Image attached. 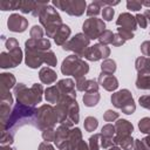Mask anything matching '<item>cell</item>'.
<instances>
[{"mask_svg":"<svg viewBox=\"0 0 150 150\" xmlns=\"http://www.w3.org/2000/svg\"><path fill=\"white\" fill-rule=\"evenodd\" d=\"M70 33H71V30H70L69 26H67V25L63 23L62 27L60 28V30L56 33V35H55V38H54L55 43H56L57 46H63V45L68 41V39H69V36H70Z\"/></svg>","mask_w":150,"mask_h":150,"instance_id":"cb8c5ba5","label":"cell"},{"mask_svg":"<svg viewBox=\"0 0 150 150\" xmlns=\"http://www.w3.org/2000/svg\"><path fill=\"white\" fill-rule=\"evenodd\" d=\"M111 103L115 108L120 109L123 114L131 115L136 110V103L132 98V95L130 90L128 89H121L118 91H115L111 95Z\"/></svg>","mask_w":150,"mask_h":150,"instance_id":"8992f818","label":"cell"},{"mask_svg":"<svg viewBox=\"0 0 150 150\" xmlns=\"http://www.w3.org/2000/svg\"><path fill=\"white\" fill-rule=\"evenodd\" d=\"M47 6H48V2H36L35 8H34V11L32 12V15H33L34 18H39Z\"/></svg>","mask_w":150,"mask_h":150,"instance_id":"7dc6e473","label":"cell"},{"mask_svg":"<svg viewBox=\"0 0 150 150\" xmlns=\"http://www.w3.org/2000/svg\"><path fill=\"white\" fill-rule=\"evenodd\" d=\"M135 19H136V22H137V26H139L141 28H146L148 27V20H146V18L144 16V14H141V13H138V14H136L135 15Z\"/></svg>","mask_w":150,"mask_h":150,"instance_id":"f907efd6","label":"cell"},{"mask_svg":"<svg viewBox=\"0 0 150 150\" xmlns=\"http://www.w3.org/2000/svg\"><path fill=\"white\" fill-rule=\"evenodd\" d=\"M16 86L15 76L12 73H1L0 74V94L6 95L12 88Z\"/></svg>","mask_w":150,"mask_h":150,"instance_id":"2e32d148","label":"cell"},{"mask_svg":"<svg viewBox=\"0 0 150 150\" xmlns=\"http://www.w3.org/2000/svg\"><path fill=\"white\" fill-rule=\"evenodd\" d=\"M45 53L39 49L25 47V63L32 69H36L45 63Z\"/></svg>","mask_w":150,"mask_h":150,"instance_id":"7c38bea8","label":"cell"},{"mask_svg":"<svg viewBox=\"0 0 150 150\" xmlns=\"http://www.w3.org/2000/svg\"><path fill=\"white\" fill-rule=\"evenodd\" d=\"M142 2V6H146V7H150V1H141Z\"/></svg>","mask_w":150,"mask_h":150,"instance_id":"03108f58","label":"cell"},{"mask_svg":"<svg viewBox=\"0 0 150 150\" xmlns=\"http://www.w3.org/2000/svg\"><path fill=\"white\" fill-rule=\"evenodd\" d=\"M137 74H150V57L139 56L135 61Z\"/></svg>","mask_w":150,"mask_h":150,"instance_id":"d4e9b609","label":"cell"},{"mask_svg":"<svg viewBox=\"0 0 150 150\" xmlns=\"http://www.w3.org/2000/svg\"><path fill=\"white\" fill-rule=\"evenodd\" d=\"M38 109L35 107L26 105L22 103H15L8 120L1 125V131H7L12 135L23 125H34Z\"/></svg>","mask_w":150,"mask_h":150,"instance_id":"6da1fadb","label":"cell"},{"mask_svg":"<svg viewBox=\"0 0 150 150\" xmlns=\"http://www.w3.org/2000/svg\"><path fill=\"white\" fill-rule=\"evenodd\" d=\"M97 82L107 91H115L118 88V80L114 75H108V74L101 73L100 76H98Z\"/></svg>","mask_w":150,"mask_h":150,"instance_id":"ac0fdd59","label":"cell"},{"mask_svg":"<svg viewBox=\"0 0 150 150\" xmlns=\"http://www.w3.org/2000/svg\"><path fill=\"white\" fill-rule=\"evenodd\" d=\"M101 13H102V19H103V21H104V20H105V21H111L112 18H114L115 11H114L112 7L105 6V7H103V9H102Z\"/></svg>","mask_w":150,"mask_h":150,"instance_id":"7bdbcfd3","label":"cell"},{"mask_svg":"<svg viewBox=\"0 0 150 150\" xmlns=\"http://www.w3.org/2000/svg\"><path fill=\"white\" fill-rule=\"evenodd\" d=\"M116 134V129H115V124H111V123H108L102 127L101 129V135L104 136V137H110V138H114Z\"/></svg>","mask_w":150,"mask_h":150,"instance_id":"d590c367","label":"cell"},{"mask_svg":"<svg viewBox=\"0 0 150 150\" xmlns=\"http://www.w3.org/2000/svg\"><path fill=\"white\" fill-rule=\"evenodd\" d=\"M116 25H117V27H122V28H125V29L131 30V32H135L137 29L136 19L130 13H122V14H120L117 20H116Z\"/></svg>","mask_w":150,"mask_h":150,"instance_id":"e0dca14e","label":"cell"},{"mask_svg":"<svg viewBox=\"0 0 150 150\" xmlns=\"http://www.w3.org/2000/svg\"><path fill=\"white\" fill-rule=\"evenodd\" d=\"M0 150H14V149H12L9 145H1V149Z\"/></svg>","mask_w":150,"mask_h":150,"instance_id":"be15d7a7","label":"cell"},{"mask_svg":"<svg viewBox=\"0 0 150 150\" xmlns=\"http://www.w3.org/2000/svg\"><path fill=\"white\" fill-rule=\"evenodd\" d=\"M89 45H90V39L84 33H77L62 46V49L63 50H70L75 55L83 57Z\"/></svg>","mask_w":150,"mask_h":150,"instance_id":"52a82bcc","label":"cell"},{"mask_svg":"<svg viewBox=\"0 0 150 150\" xmlns=\"http://www.w3.org/2000/svg\"><path fill=\"white\" fill-rule=\"evenodd\" d=\"M13 104V96L11 93L2 95L0 100V120H1V125L8 120L12 110L11 107Z\"/></svg>","mask_w":150,"mask_h":150,"instance_id":"9a60e30c","label":"cell"},{"mask_svg":"<svg viewBox=\"0 0 150 150\" xmlns=\"http://www.w3.org/2000/svg\"><path fill=\"white\" fill-rule=\"evenodd\" d=\"M138 103L142 108H145V109L150 110V95H142L138 98Z\"/></svg>","mask_w":150,"mask_h":150,"instance_id":"f5cc1de1","label":"cell"},{"mask_svg":"<svg viewBox=\"0 0 150 150\" xmlns=\"http://www.w3.org/2000/svg\"><path fill=\"white\" fill-rule=\"evenodd\" d=\"M69 128L61 125L56 128L55 130V139L54 143L59 150H71L69 143H68V136H69Z\"/></svg>","mask_w":150,"mask_h":150,"instance_id":"5bb4252c","label":"cell"},{"mask_svg":"<svg viewBox=\"0 0 150 150\" xmlns=\"http://www.w3.org/2000/svg\"><path fill=\"white\" fill-rule=\"evenodd\" d=\"M25 47H29V48L39 49V50H42V52H47V50H50V41H49V39H46V38H42V39H32V38H29L25 42Z\"/></svg>","mask_w":150,"mask_h":150,"instance_id":"ffe728a7","label":"cell"},{"mask_svg":"<svg viewBox=\"0 0 150 150\" xmlns=\"http://www.w3.org/2000/svg\"><path fill=\"white\" fill-rule=\"evenodd\" d=\"M89 71V64L80 56L71 54L67 56L61 64V73L66 76H74L75 80L83 77Z\"/></svg>","mask_w":150,"mask_h":150,"instance_id":"277c9868","label":"cell"},{"mask_svg":"<svg viewBox=\"0 0 150 150\" xmlns=\"http://www.w3.org/2000/svg\"><path fill=\"white\" fill-rule=\"evenodd\" d=\"M98 82L96 80H87V88H86V93H98Z\"/></svg>","mask_w":150,"mask_h":150,"instance_id":"f6af8a7d","label":"cell"},{"mask_svg":"<svg viewBox=\"0 0 150 150\" xmlns=\"http://www.w3.org/2000/svg\"><path fill=\"white\" fill-rule=\"evenodd\" d=\"M13 91L18 103L30 107H35L36 103H40L42 101V94L45 93L42 84L39 83H34L30 88H27L23 83H16V86L13 88Z\"/></svg>","mask_w":150,"mask_h":150,"instance_id":"7a4b0ae2","label":"cell"},{"mask_svg":"<svg viewBox=\"0 0 150 150\" xmlns=\"http://www.w3.org/2000/svg\"><path fill=\"white\" fill-rule=\"evenodd\" d=\"M87 15L90 18H96L100 13H101V6L97 4V1H93L87 6V11H86Z\"/></svg>","mask_w":150,"mask_h":150,"instance_id":"d6a6232c","label":"cell"},{"mask_svg":"<svg viewBox=\"0 0 150 150\" xmlns=\"http://www.w3.org/2000/svg\"><path fill=\"white\" fill-rule=\"evenodd\" d=\"M100 137L101 135L100 134H94L93 136L89 137V142H88V145H89V150H100Z\"/></svg>","mask_w":150,"mask_h":150,"instance_id":"f35d334b","label":"cell"},{"mask_svg":"<svg viewBox=\"0 0 150 150\" xmlns=\"http://www.w3.org/2000/svg\"><path fill=\"white\" fill-rule=\"evenodd\" d=\"M82 141V132L80 130V128H73L69 130V136H68V143L71 148V150H75L76 145L79 144V142Z\"/></svg>","mask_w":150,"mask_h":150,"instance_id":"4316f807","label":"cell"},{"mask_svg":"<svg viewBox=\"0 0 150 150\" xmlns=\"http://www.w3.org/2000/svg\"><path fill=\"white\" fill-rule=\"evenodd\" d=\"M75 150H89V145H88L84 141H80L79 144L76 145Z\"/></svg>","mask_w":150,"mask_h":150,"instance_id":"91938a15","label":"cell"},{"mask_svg":"<svg viewBox=\"0 0 150 150\" xmlns=\"http://www.w3.org/2000/svg\"><path fill=\"white\" fill-rule=\"evenodd\" d=\"M117 34H118V35H120L124 41L134 39V32L128 30V29L122 28V27H118V28H117Z\"/></svg>","mask_w":150,"mask_h":150,"instance_id":"ee69618b","label":"cell"},{"mask_svg":"<svg viewBox=\"0 0 150 150\" xmlns=\"http://www.w3.org/2000/svg\"><path fill=\"white\" fill-rule=\"evenodd\" d=\"M124 40L116 33V34H114V39H112V42H111V45L114 46V47H120V46H122V45H124Z\"/></svg>","mask_w":150,"mask_h":150,"instance_id":"9f6ffc18","label":"cell"},{"mask_svg":"<svg viewBox=\"0 0 150 150\" xmlns=\"http://www.w3.org/2000/svg\"><path fill=\"white\" fill-rule=\"evenodd\" d=\"M42 138L45 142H54L55 139V130L54 128H48V129H45L42 130Z\"/></svg>","mask_w":150,"mask_h":150,"instance_id":"ab89813d","label":"cell"},{"mask_svg":"<svg viewBox=\"0 0 150 150\" xmlns=\"http://www.w3.org/2000/svg\"><path fill=\"white\" fill-rule=\"evenodd\" d=\"M114 144L120 146L122 150H131L134 148L135 139L131 137V135H116L114 136Z\"/></svg>","mask_w":150,"mask_h":150,"instance_id":"44dd1931","label":"cell"},{"mask_svg":"<svg viewBox=\"0 0 150 150\" xmlns=\"http://www.w3.org/2000/svg\"><path fill=\"white\" fill-rule=\"evenodd\" d=\"M141 53L143 54V56H145V57H150V41H144V42H142V45H141Z\"/></svg>","mask_w":150,"mask_h":150,"instance_id":"11a10c76","label":"cell"},{"mask_svg":"<svg viewBox=\"0 0 150 150\" xmlns=\"http://www.w3.org/2000/svg\"><path fill=\"white\" fill-rule=\"evenodd\" d=\"M13 142H14V135L7 131H1V137H0L1 145H11Z\"/></svg>","mask_w":150,"mask_h":150,"instance_id":"60d3db41","label":"cell"},{"mask_svg":"<svg viewBox=\"0 0 150 150\" xmlns=\"http://www.w3.org/2000/svg\"><path fill=\"white\" fill-rule=\"evenodd\" d=\"M45 98L48 103H57L61 100V93L55 86H50L45 90Z\"/></svg>","mask_w":150,"mask_h":150,"instance_id":"484cf974","label":"cell"},{"mask_svg":"<svg viewBox=\"0 0 150 150\" xmlns=\"http://www.w3.org/2000/svg\"><path fill=\"white\" fill-rule=\"evenodd\" d=\"M22 61V50L20 47L9 49L7 52H1L0 54V67L6 68H14L19 66Z\"/></svg>","mask_w":150,"mask_h":150,"instance_id":"30bf717a","label":"cell"},{"mask_svg":"<svg viewBox=\"0 0 150 150\" xmlns=\"http://www.w3.org/2000/svg\"><path fill=\"white\" fill-rule=\"evenodd\" d=\"M39 79L43 84H52L56 81L57 75L50 67H42L39 71Z\"/></svg>","mask_w":150,"mask_h":150,"instance_id":"7402d4cb","label":"cell"},{"mask_svg":"<svg viewBox=\"0 0 150 150\" xmlns=\"http://www.w3.org/2000/svg\"><path fill=\"white\" fill-rule=\"evenodd\" d=\"M100 135H101V134H100ZM100 145H101L103 149H109V148H111V146L115 145V144H114V139H112V138H110V137H104V136L101 135V137H100Z\"/></svg>","mask_w":150,"mask_h":150,"instance_id":"c3c4849f","label":"cell"},{"mask_svg":"<svg viewBox=\"0 0 150 150\" xmlns=\"http://www.w3.org/2000/svg\"><path fill=\"white\" fill-rule=\"evenodd\" d=\"M135 84L138 89L150 90V74H138Z\"/></svg>","mask_w":150,"mask_h":150,"instance_id":"83f0119b","label":"cell"},{"mask_svg":"<svg viewBox=\"0 0 150 150\" xmlns=\"http://www.w3.org/2000/svg\"><path fill=\"white\" fill-rule=\"evenodd\" d=\"M110 55V48L101 45V43H95L94 46H89L88 49L84 53V59L88 61H98V60H105Z\"/></svg>","mask_w":150,"mask_h":150,"instance_id":"8fae6325","label":"cell"},{"mask_svg":"<svg viewBox=\"0 0 150 150\" xmlns=\"http://www.w3.org/2000/svg\"><path fill=\"white\" fill-rule=\"evenodd\" d=\"M100 98H101V96L98 93H86L83 95L82 101L86 107H95L98 103Z\"/></svg>","mask_w":150,"mask_h":150,"instance_id":"f546056e","label":"cell"},{"mask_svg":"<svg viewBox=\"0 0 150 150\" xmlns=\"http://www.w3.org/2000/svg\"><path fill=\"white\" fill-rule=\"evenodd\" d=\"M56 62H57V59H56L54 52L53 50H47L45 53V63L52 68V67L56 66Z\"/></svg>","mask_w":150,"mask_h":150,"instance_id":"74e56055","label":"cell"},{"mask_svg":"<svg viewBox=\"0 0 150 150\" xmlns=\"http://www.w3.org/2000/svg\"><path fill=\"white\" fill-rule=\"evenodd\" d=\"M75 87L79 91H86V88H87V79L83 76V77H80V79H76L75 81Z\"/></svg>","mask_w":150,"mask_h":150,"instance_id":"816d5d0a","label":"cell"},{"mask_svg":"<svg viewBox=\"0 0 150 150\" xmlns=\"http://www.w3.org/2000/svg\"><path fill=\"white\" fill-rule=\"evenodd\" d=\"M116 62L111 59H105L102 61L101 63V73L103 74H108V75H112L116 71Z\"/></svg>","mask_w":150,"mask_h":150,"instance_id":"f1b7e54d","label":"cell"},{"mask_svg":"<svg viewBox=\"0 0 150 150\" xmlns=\"http://www.w3.org/2000/svg\"><path fill=\"white\" fill-rule=\"evenodd\" d=\"M57 122H59V118L52 104H43L38 108L36 118H35V128L42 131L48 128H54Z\"/></svg>","mask_w":150,"mask_h":150,"instance_id":"5b68a950","label":"cell"},{"mask_svg":"<svg viewBox=\"0 0 150 150\" xmlns=\"http://www.w3.org/2000/svg\"><path fill=\"white\" fill-rule=\"evenodd\" d=\"M83 127H84L86 131L93 132V131H95L96 128L98 127V121H97V118H95L94 116H88V117L84 118Z\"/></svg>","mask_w":150,"mask_h":150,"instance_id":"1f68e13d","label":"cell"},{"mask_svg":"<svg viewBox=\"0 0 150 150\" xmlns=\"http://www.w3.org/2000/svg\"><path fill=\"white\" fill-rule=\"evenodd\" d=\"M35 5H36V1H21V5H20V12L23 13V14H28L34 11L35 8Z\"/></svg>","mask_w":150,"mask_h":150,"instance_id":"e575fe53","label":"cell"},{"mask_svg":"<svg viewBox=\"0 0 150 150\" xmlns=\"http://www.w3.org/2000/svg\"><path fill=\"white\" fill-rule=\"evenodd\" d=\"M52 4L71 16H81L87 6L84 0H54Z\"/></svg>","mask_w":150,"mask_h":150,"instance_id":"ba28073f","label":"cell"},{"mask_svg":"<svg viewBox=\"0 0 150 150\" xmlns=\"http://www.w3.org/2000/svg\"><path fill=\"white\" fill-rule=\"evenodd\" d=\"M7 27L11 32L14 33H22L28 28V20L16 13H13L9 15L7 20Z\"/></svg>","mask_w":150,"mask_h":150,"instance_id":"4fadbf2b","label":"cell"},{"mask_svg":"<svg viewBox=\"0 0 150 150\" xmlns=\"http://www.w3.org/2000/svg\"><path fill=\"white\" fill-rule=\"evenodd\" d=\"M127 8L131 12H137L142 8V2L141 1H136V0H129L127 1Z\"/></svg>","mask_w":150,"mask_h":150,"instance_id":"681fc988","label":"cell"},{"mask_svg":"<svg viewBox=\"0 0 150 150\" xmlns=\"http://www.w3.org/2000/svg\"><path fill=\"white\" fill-rule=\"evenodd\" d=\"M38 150H55L54 149V146L50 144V143H48V142H41L40 143V145H39V149Z\"/></svg>","mask_w":150,"mask_h":150,"instance_id":"680465c9","label":"cell"},{"mask_svg":"<svg viewBox=\"0 0 150 150\" xmlns=\"http://www.w3.org/2000/svg\"><path fill=\"white\" fill-rule=\"evenodd\" d=\"M82 29H83V33L90 40H95V39H98L100 35L105 30V23L102 19L89 18L83 22Z\"/></svg>","mask_w":150,"mask_h":150,"instance_id":"9c48e42d","label":"cell"},{"mask_svg":"<svg viewBox=\"0 0 150 150\" xmlns=\"http://www.w3.org/2000/svg\"><path fill=\"white\" fill-rule=\"evenodd\" d=\"M108 150H122V149H121L120 146H117V145H112V146H111V148H109Z\"/></svg>","mask_w":150,"mask_h":150,"instance_id":"e7e4bbea","label":"cell"},{"mask_svg":"<svg viewBox=\"0 0 150 150\" xmlns=\"http://www.w3.org/2000/svg\"><path fill=\"white\" fill-rule=\"evenodd\" d=\"M115 129H116V135H131L134 131V125L128 120L120 118L115 123Z\"/></svg>","mask_w":150,"mask_h":150,"instance_id":"603a6c76","label":"cell"},{"mask_svg":"<svg viewBox=\"0 0 150 150\" xmlns=\"http://www.w3.org/2000/svg\"><path fill=\"white\" fill-rule=\"evenodd\" d=\"M56 87L59 88L61 96H73L76 98L75 93V82L71 79H62L56 83Z\"/></svg>","mask_w":150,"mask_h":150,"instance_id":"d6986e66","label":"cell"},{"mask_svg":"<svg viewBox=\"0 0 150 150\" xmlns=\"http://www.w3.org/2000/svg\"><path fill=\"white\" fill-rule=\"evenodd\" d=\"M103 120L105 122H114L116 120H118V112L111 109H108L104 114H103Z\"/></svg>","mask_w":150,"mask_h":150,"instance_id":"bcb514c9","label":"cell"},{"mask_svg":"<svg viewBox=\"0 0 150 150\" xmlns=\"http://www.w3.org/2000/svg\"><path fill=\"white\" fill-rule=\"evenodd\" d=\"M142 141H143V143H144V145H145L146 150H150V135L145 136V137H144Z\"/></svg>","mask_w":150,"mask_h":150,"instance_id":"94428289","label":"cell"},{"mask_svg":"<svg viewBox=\"0 0 150 150\" xmlns=\"http://www.w3.org/2000/svg\"><path fill=\"white\" fill-rule=\"evenodd\" d=\"M138 129L143 134L150 135V117H143L138 121Z\"/></svg>","mask_w":150,"mask_h":150,"instance_id":"8d00e7d4","label":"cell"},{"mask_svg":"<svg viewBox=\"0 0 150 150\" xmlns=\"http://www.w3.org/2000/svg\"><path fill=\"white\" fill-rule=\"evenodd\" d=\"M21 1L18 0H1L0 1V9L1 11H15L20 9Z\"/></svg>","mask_w":150,"mask_h":150,"instance_id":"4dcf8cb0","label":"cell"},{"mask_svg":"<svg viewBox=\"0 0 150 150\" xmlns=\"http://www.w3.org/2000/svg\"><path fill=\"white\" fill-rule=\"evenodd\" d=\"M39 21L45 27L47 38H55L56 33L60 30V28L63 25L60 14L54 8V6L50 5H48L45 8V11L41 13V15L39 16Z\"/></svg>","mask_w":150,"mask_h":150,"instance_id":"3957f363","label":"cell"},{"mask_svg":"<svg viewBox=\"0 0 150 150\" xmlns=\"http://www.w3.org/2000/svg\"><path fill=\"white\" fill-rule=\"evenodd\" d=\"M112 39H114V33H112L111 30H109V29H105V30L100 35V38H98V41H100V42H98V43L104 45V46L111 45Z\"/></svg>","mask_w":150,"mask_h":150,"instance_id":"836d02e7","label":"cell"},{"mask_svg":"<svg viewBox=\"0 0 150 150\" xmlns=\"http://www.w3.org/2000/svg\"><path fill=\"white\" fill-rule=\"evenodd\" d=\"M132 149L134 150H146V148H145V145H144V143H143L142 139H135L134 148Z\"/></svg>","mask_w":150,"mask_h":150,"instance_id":"6f0895ef","label":"cell"},{"mask_svg":"<svg viewBox=\"0 0 150 150\" xmlns=\"http://www.w3.org/2000/svg\"><path fill=\"white\" fill-rule=\"evenodd\" d=\"M29 35L32 39H42L43 38V29L41 28V26L34 25L29 30Z\"/></svg>","mask_w":150,"mask_h":150,"instance_id":"b9f144b4","label":"cell"},{"mask_svg":"<svg viewBox=\"0 0 150 150\" xmlns=\"http://www.w3.org/2000/svg\"><path fill=\"white\" fill-rule=\"evenodd\" d=\"M143 14H144V16L146 18V20H148V22H150V8H148V9H145Z\"/></svg>","mask_w":150,"mask_h":150,"instance_id":"6125c7cd","label":"cell"},{"mask_svg":"<svg viewBox=\"0 0 150 150\" xmlns=\"http://www.w3.org/2000/svg\"><path fill=\"white\" fill-rule=\"evenodd\" d=\"M5 47H6L7 50H9V49H13V48H16V47H20V46H19V42L15 38H8L5 42Z\"/></svg>","mask_w":150,"mask_h":150,"instance_id":"db71d44e","label":"cell"}]
</instances>
